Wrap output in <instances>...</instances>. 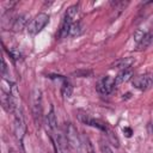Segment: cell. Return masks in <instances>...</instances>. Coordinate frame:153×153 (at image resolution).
I'll return each instance as SVG.
<instances>
[{"mask_svg": "<svg viewBox=\"0 0 153 153\" xmlns=\"http://www.w3.org/2000/svg\"><path fill=\"white\" fill-rule=\"evenodd\" d=\"M49 23V16L47 14V13H38L30 23H29V25L26 26V29H27V31H29V33H31V35H36V33H38L39 31H42L43 29H44V26L47 25Z\"/></svg>", "mask_w": 153, "mask_h": 153, "instance_id": "obj_3", "label": "cell"}, {"mask_svg": "<svg viewBox=\"0 0 153 153\" xmlns=\"http://www.w3.org/2000/svg\"><path fill=\"white\" fill-rule=\"evenodd\" d=\"M153 42V31H148L145 33V36L142 37V39L136 44V49L137 50H145L147 47H149Z\"/></svg>", "mask_w": 153, "mask_h": 153, "instance_id": "obj_13", "label": "cell"}, {"mask_svg": "<svg viewBox=\"0 0 153 153\" xmlns=\"http://www.w3.org/2000/svg\"><path fill=\"white\" fill-rule=\"evenodd\" d=\"M78 117H79V120H80L84 124L94 127V128H97V129H99V130H102V131H105V133L108 131L106 124H105L104 122L99 121V120L92 118V117H90V116H87V115H78Z\"/></svg>", "mask_w": 153, "mask_h": 153, "instance_id": "obj_9", "label": "cell"}, {"mask_svg": "<svg viewBox=\"0 0 153 153\" xmlns=\"http://www.w3.org/2000/svg\"><path fill=\"white\" fill-rule=\"evenodd\" d=\"M134 62H135V60L133 57H122V59L116 60L111 65V68H118V69H122V71L123 69H129Z\"/></svg>", "mask_w": 153, "mask_h": 153, "instance_id": "obj_11", "label": "cell"}, {"mask_svg": "<svg viewBox=\"0 0 153 153\" xmlns=\"http://www.w3.org/2000/svg\"><path fill=\"white\" fill-rule=\"evenodd\" d=\"M73 75L80 76V78H86V76H91L92 72L91 71H76V72H73Z\"/></svg>", "mask_w": 153, "mask_h": 153, "instance_id": "obj_18", "label": "cell"}, {"mask_svg": "<svg viewBox=\"0 0 153 153\" xmlns=\"http://www.w3.org/2000/svg\"><path fill=\"white\" fill-rule=\"evenodd\" d=\"M99 148H100V152L102 153H114V151L111 149V147L106 143V142H100L99 143Z\"/></svg>", "mask_w": 153, "mask_h": 153, "instance_id": "obj_17", "label": "cell"}, {"mask_svg": "<svg viewBox=\"0 0 153 153\" xmlns=\"http://www.w3.org/2000/svg\"><path fill=\"white\" fill-rule=\"evenodd\" d=\"M115 87V81L110 76H103L97 82V91L102 94H109Z\"/></svg>", "mask_w": 153, "mask_h": 153, "instance_id": "obj_8", "label": "cell"}, {"mask_svg": "<svg viewBox=\"0 0 153 153\" xmlns=\"http://www.w3.org/2000/svg\"><path fill=\"white\" fill-rule=\"evenodd\" d=\"M45 124H47V129H49L51 134H53L54 131H56L57 121H56L54 106H50V110H49V112H48V115H47V117H45Z\"/></svg>", "mask_w": 153, "mask_h": 153, "instance_id": "obj_10", "label": "cell"}, {"mask_svg": "<svg viewBox=\"0 0 153 153\" xmlns=\"http://www.w3.org/2000/svg\"><path fill=\"white\" fill-rule=\"evenodd\" d=\"M51 137H53L56 153H71V146L65 134L54 131L51 134Z\"/></svg>", "mask_w": 153, "mask_h": 153, "instance_id": "obj_5", "label": "cell"}, {"mask_svg": "<svg viewBox=\"0 0 153 153\" xmlns=\"http://www.w3.org/2000/svg\"><path fill=\"white\" fill-rule=\"evenodd\" d=\"M27 18H29L27 14H22L18 18H16L14 19V23L12 25L13 31H22L24 29V26L26 25V23H27Z\"/></svg>", "mask_w": 153, "mask_h": 153, "instance_id": "obj_14", "label": "cell"}, {"mask_svg": "<svg viewBox=\"0 0 153 153\" xmlns=\"http://www.w3.org/2000/svg\"><path fill=\"white\" fill-rule=\"evenodd\" d=\"M65 128H66L65 135H66V137H67V140H68V142H69V146L73 147L74 149L80 151L81 141H80V139H79V135H78V131H76L75 127H74L72 123H66Z\"/></svg>", "mask_w": 153, "mask_h": 153, "instance_id": "obj_6", "label": "cell"}, {"mask_svg": "<svg viewBox=\"0 0 153 153\" xmlns=\"http://www.w3.org/2000/svg\"><path fill=\"white\" fill-rule=\"evenodd\" d=\"M14 134L17 140L19 141V143L23 142L25 131H26V124H25V120H24V115L20 108H18L14 111Z\"/></svg>", "mask_w": 153, "mask_h": 153, "instance_id": "obj_4", "label": "cell"}, {"mask_svg": "<svg viewBox=\"0 0 153 153\" xmlns=\"http://www.w3.org/2000/svg\"><path fill=\"white\" fill-rule=\"evenodd\" d=\"M8 54L12 56V59L13 60H19L20 59V53L17 50V49H11V50H8Z\"/></svg>", "mask_w": 153, "mask_h": 153, "instance_id": "obj_19", "label": "cell"}, {"mask_svg": "<svg viewBox=\"0 0 153 153\" xmlns=\"http://www.w3.org/2000/svg\"><path fill=\"white\" fill-rule=\"evenodd\" d=\"M6 69H7V67H6V62H5V59L2 57L1 59V74L5 76V72H6Z\"/></svg>", "mask_w": 153, "mask_h": 153, "instance_id": "obj_20", "label": "cell"}, {"mask_svg": "<svg viewBox=\"0 0 153 153\" xmlns=\"http://www.w3.org/2000/svg\"><path fill=\"white\" fill-rule=\"evenodd\" d=\"M133 85H134V87L142 90V91L151 88L153 86V74H143V75H139V76L134 78Z\"/></svg>", "mask_w": 153, "mask_h": 153, "instance_id": "obj_7", "label": "cell"}, {"mask_svg": "<svg viewBox=\"0 0 153 153\" xmlns=\"http://www.w3.org/2000/svg\"><path fill=\"white\" fill-rule=\"evenodd\" d=\"M131 76H133V71H131L130 68H129V69H123V71H121V72L115 76V79H114L115 86L127 82L128 80L131 79Z\"/></svg>", "mask_w": 153, "mask_h": 153, "instance_id": "obj_12", "label": "cell"}, {"mask_svg": "<svg viewBox=\"0 0 153 153\" xmlns=\"http://www.w3.org/2000/svg\"><path fill=\"white\" fill-rule=\"evenodd\" d=\"M61 93L65 98H71L72 97V93H73V86L71 85V82L66 79H63V82H62V86H61Z\"/></svg>", "mask_w": 153, "mask_h": 153, "instance_id": "obj_15", "label": "cell"}, {"mask_svg": "<svg viewBox=\"0 0 153 153\" xmlns=\"http://www.w3.org/2000/svg\"><path fill=\"white\" fill-rule=\"evenodd\" d=\"M80 32H81V25H80V23H73L72 26H71V30H69V35L74 37V36H78Z\"/></svg>", "mask_w": 153, "mask_h": 153, "instance_id": "obj_16", "label": "cell"}, {"mask_svg": "<svg viewBox=\"0 0 153 153\" xmlns=\"http://www.w3.org/2000/svg\"><path fill=\"white\" fill-rule=\"evenodd\" d=\"M123 133L126 134V136H127V137H130V136H131V134H133V130H131V128L126 127V128L123 129Z\"/></svg>", "mask_w": 153, "mask_h": 153, "instance_id": "obj_21", "label": "cell"}, {"mask_svg": "<svg viewBox=\"0 0 153 153\" xmlns=\"http://www.w3.org/2000/svg\"><path fill=\"white\" fill-rule=\"evenodd\" d=\"M78 10H79L78 5H72L65 12V16H63V19H62V23H61V27H60V31H59V37L60 38H65L69 33L71 26L74 23V19L78 14Z\"/></svg>", "mask_w": 153, "mask_h": 153, "instance_id": "obj_1", "label": "cell"}, {"mask_svg": "<svg viewBox=\"0 0 153 153\" xmlns=\"http://www.w3.org/2000/svg\"><path fill=\"white\" fill-rule=\"evenodd\" d=\"M31 110L35 124L39 127L42 122V92L38 87H35L31 93Z\"/></svg>", "mask_w": 153, "mask_h": 153, "instance_id": "obj_2", "label": "cell"}]
</instances>
